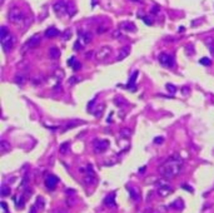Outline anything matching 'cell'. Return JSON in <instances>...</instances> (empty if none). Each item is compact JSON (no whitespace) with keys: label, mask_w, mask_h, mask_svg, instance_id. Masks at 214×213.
<instances>
[{"label":"cell","mask_w":214,"mask_h":213,"mask_svg":"<svg viewBox=\"0 0 214 213\" xmlns=\"http://www.w3.org/2000/svg\"><path fill=\"white\" fill-rule=\"evenodd\" d=\"M183 169V159L178 155H173L169 159H167L159 168L160 174L165 179H172L182 172Z\"/></svg>","instance_id":"1"},{"label":"cell","mask_w":214,"mask_h":213,"mask_svg":"<svg viewBox=\"0 0 214 213\" xmlns=\"http://www.w3.org/2000/svg\"><path fill=\"white\" fill-rule=\"evenodd\" d=\"M0 39H1V45L5 50H11L16 44V38L10 34L6 26L0 28Z\"/></svg>","instance_id":"2"},{"label":"cell","mask_w":214,"mask_h":213,"mask_svg":"<svg viewBox=\"0 0 214 213\" xmlns=\"http://www.w3.org/2000/svg\"><path fill=\"white\" fill-rule=\"evenodd\" d=\"M8 18H9V20L11 21L13 24L19 25V24H21L25 20V14H24V11L21 10L20 8L14 6V8L10 9V11L8 14Z\"/></svg>","instance_id":"3"},{"label":"cell","mask_w":214,"mask_h":213,"mask_svg":"<svg viewBox=\"0 0 214 213\" xmlns=\"http://www.w3.org/2000/svg\"><path fill=\"white\" fill-rule=\"evenodd\" d=\"M110 54H111V46H109V45L100 46L95 52V59L98 62H105L110 56Z\"/></svg>","instance_id":"4"},{"label":"cell","mask_w":214,"mask_h":213,"mask_svg":"<svg viewBox=\"0 0 214 213\" xmlns=\"http://www.w3.org/2000/svg\"><path fill=\"white\" fill-rule=\"evenodd\" d=\"M91 40V34L88 32H79L78 34V41L75 44V48H84L85 45H88Z\"/></svg>","instance_id":"5"},{"label":"cell","mask_w":214,"mask_h":213,"mask_svg":"<svg viewBox=\"0 0 214 213\" xmlns=\"http://www.w3.org/2000/svg\"><path fill=\"white\" fill-rule=\"evenodd\" d=\"M158 59H159V63L162 64L163 67H165V68H173L174 67V58L172 55L167 54V53L159 54Z\"/></svg>","instance_id":"6"},{"label":"cell","mask_w":214,"mask_h":213,"mask_svg":"<svg viewBox=\"0 0 214 213\" xmlns=\"http://www.w3.org/2000/svg\"><path fill=\"white\" fill-rule=\"evenodd\" d=\"M172 192H173V188L170 187L169 184L164 183V182H159L158 183V194L160 197L165 198V197H168L170 193H172Z\"/></svg>","instance_id":"7"},{"label":"cell","mask_w":214,"mask_h":213,"mask_svg":"<svg viewBox=\"0 0 214 213\" xmlns=\"http://www.w3.org/2000/svg\"><path fill=\"white\" fill-rule=\"evenodd\" d=\"M108 147H109V142L108 140H105V139H97L95 142H94V151H95V153H103V152H105L106 149H108Z\"/></svg>","instance_id":"8"},{"label":"cell","mask_w":214,"mask_h":213,"mask_svg":"<svg viewBox=\"0 0 214 213\" xmlns=\"http://www.w3.org/2000/svg\"><path fill=\"white\" fill-rule=\"evenodd\" d=\"M58 183H59V178L56 176H54V174L48 176L46 179H45V186H46L48 189H50V190L55 189V187L58 186Z\"/></svg>","instance_id":"9"},{"label":"cell","mask_w":214,"mask_h":213,"mask_svg":"<svg viewBox=\"0 0 214 213\" xmlns=\"http://www.w3.org/2000/svg\"><path fill=\"white\" fill-rule=\"evenodd\" d=\"M95 173H94V170H93V167L89 164L87 166V176L84 177V182L85 184H93L95 182Z\"/></svg>","instance_id":"10"},{"label":"cell","mask_w":214,"mask_h":213,"mask_svg":"<svg viewBox=\"0 0 214 213\" xmlns=\"http://www.w3.org/2000/svg\"><path fill=\"white\" fill-rule=\"evenodd\" d=\"M40 43H41V37H40L39 34H35V35H33L31 38L28 39L26 46H28V48H35V46L40 45Z\"/></svg>","instance_id":"11"},{"label":"cell","mask_w":214,"mask_h":213,"mask_svg":"<svg viewBox=\"0 0 214 213\" xmlns=\"http://www.w3.org/2000/svg\"><path fill=\"white\" fill-rule=\"evenodd\" d=\"M54 10L56 11V14H60V15L65 14L67 13V3L63 2V0H58V2H55Z\"/></svg>","instance_id":"12"},{"label":"cell","mask_w":214,"mask_h":213,"mask_svg":"<svg viewBox=\"0 0 214 213\" xmlns=\"http://www.w3.org/2000/svg\"><path fill=\"white\" fill-rule=\"evenodd\" d=\"M119 28L124 32H135L137 30V26H135L134 23H130V21H123V23H120Z\"/></svg>","instance_id":"13"},{"label":"cell","mask_w":214,"mask_h":213,"mask_svg":"<svg viewBox=\"0 0 214 213\" xmlns=\"http://www.w3.org/2000/svg\"><path fill=\"white\" fill-rule=\"evenodd\" d=\"M104 204L108 207H115V192H111L104 198Z\"/></svg>","instance_id":"14"},{"label":"cell","mask_w":214,"mask_h":213,"mask_svg":"<svg viewBox=\"0 0 214 213\" xmlns=\"http://www.w3.org/2000/svg\"><path fill=\"white\" fill-rule=\"evenodd\" d=\"M129 54H130V46H124V48H122V49H120V52H119V54H118V56H117V62L124 60Z\"/></svg>","instance_id":"15"},{"label":"cell","mask_w":214,"mask_h":213,"mask_svg":"<svg viewBox=\"0 0 214 213\" xmlns=\"http://www.w3.org/2000/svg\"><path fill=\"white\" fill-rule=\"evenodd\" d=\"M58 35H60V32L54 26L48 28V29L45 30V37L46 38H55V37H58Z\"/></svg>","instance_id":"16"},{"label":"cell","mask_w":214,"mask_h":213,"mask_svg":"<svg viewBox=\"0 0 214 213\" xmlns=\"http://www.w3.org/2000/svg\"><path fill=\"white\" fill-rule=\"evenodd\" d=\"M75 13H76V6H75V4H74L73 2L68 3V4H67V14H68L69 16H73V15H75Z\"/></svg>","instance_id":"17"},{"label":"cell","mask_w":214,"mask_h":213,"mask_svg":"<svg viewBox=\"0 0 214 213\" xmlns=\"http://www.w3.org/2000/svg\"><path fill=\"white\" fill-rule=\"evenodd\" d=\"M49 56H50L52 59H58L60 56V50L56 46H52L49 49Z\"/></svg>","instance_id":"18"},{"label":"cell","mask_w":214,"mask_h":213,"mask_svg":"<svg viewBox=\"0 0 214 213\" xmlns=\"http://www.w3.org/2000/svg\"><path fill=\"white\" fill-rule=\"evenodd\" d=\"M10 149H11V146L9 142H6V140L0 142V151H1V153H8V152H10Z\"/></svg>","instance_id":"19"},{"label":"cell","mask_w":214,"mask_h":213,"mask_svg":"<svg viewBox=\"0 0 214 213\" xmlns=\"http://www.w3.org/2000/svg\"><path fill=\"white\" fill-rule=\"evenodd\" d=\"M137 76H138V72H134L129 79V83H128V88H130L132 90H135V79H137Z\"/></svg>","instance_id":"20"},{"label":"cell","mask_w":214,"mask_h":213,"mask_svg":"<svg viewBox=\"0 0 214 213\" xmlns=\"http://www.w3.org/2000/svg\"><path fill=\"white\" fill-rule=\"evenodd\" d=\"M128 190H129L130 197H132V200H133V201H138V200H139V194H138V192L135 190L134 187L129 186V187H128Z\"/></svg>","instance_id":"21"},{"label":"cell","mask_w":214,"mask_h":213,"mask_svg":"<svg viewBox=\"0 0 214 213\" xmlns=\"http://www.w3.org/2000/svg\"><path fill=\"white\" fill-rule=\"evenodd\" d=\"M69 148H70V143L69 142H65V143H63L60 144V148H59V151L61 154H67L68 151H69Z\"/></svg>","instance_id":"22"},{"label":"cell","mask_w":214,"mask_h":213,"mask_svg":"<svg viewBox=\"0 0 214 213\" xmlns=\"http://www.w3.org/2000/svg\"><path fill=\"white\" fill-rule=\"evenodd\" d=\"M207 46H208L210 54L214 55V39H213V38H210V39L207 40Z\"/></svg>","instance_id":"23"},{"label":"cell","mask_w":214,"mask_h":213,"mask_svg":"<svg viewBox=\"0 0 214 213\" xmlns=\"http://www.w3.org/2000/svg\"><path fill=\"white\" fill-rule=\"evenodd\" d=\"M10 194V188L8 186H5V184H3L1 186V197H6Z\"/></svg>","instance_id":"24"},{"label":"cell","mask_w":214,"mask_h":213,"mask_svg":"<svg viewBox=\"0 0 214 213\" xmlns=\"http://www.w3.org/2000/svg\"><path fill=\"white\" fill-rule=\"evenodd\" d=\"M199 63H201L202 65H204V67H209L212 64V60L209 58H202L201 60H199Z\"/></svg>","instance_id":"25"},{"label":"cell","mask_w":214,"mask_h":213,"mask_svg":"<svg viewBox=\"0 0 214 213\" xmlns=\"http://www.w3.org/2000/svg\"><path fill=\"white\" fill-rule=\"evenodd\" d=\"M165 88H167V90L169 92V93H172V94H174L175 92H177V88H175V85H173V84H167L165 85Z\"/></svg>","instance_id":"26"},{"label":"cell","mask_w":214,"mask_h":213,"mask_svg":"<svg viewBox=\"0 0 214 213\" xmlns=\"http://www.w3.org/2000/svg\"><path fill=\"white\" fill-rule=\"evenodd\" d=\"M130 130L129 129H123L122 132H120V137L122 138H129L130 137Z\"/></svg>","instance_id":"27"},{"label":"cell","mask_w":214,"mask_h":213,"mask_svg":"<svg viewBox=\"0 0 214 213\" xmlns=\"http://www.w3.org/2000/svg\"><path fill=\"white\" fill-rule=\"evenodd\" d=\"M61 37H63V39H64V40H68V39L71 37V32H70L69 29H67L65 32L63 33V35H61Z\"/></svg>","instance_id":"28"},{"label":"cell","mask_w":214,"mask_h":213,"mask_svg":"<svg viewBox=\"0 0 214 213\" xmlns=\"http://www.w3.org/2000/svg\"><path fill=\"white\" fill-rule=\"evenodd\" d=\"M44 203H45V202H44V198H43V197H38V198H37V204H35V206L38 207V206L40 204L41 208H43V207H44Z\"/></svg>","instance_id":"29"},{"label":"cell","mask_w":214,"mask_h":213,"mask_svg":"<svg viewBox=\"0 0 214 213\" xmlns=\"http://www.w3.org/2000/svg\"><path fill=\"white\" fill-rule=\"evenodd\" d=\"M15 83L16 84H23L24 83V78L21 76V75H16L15 76Z\"/></svg>","instance_id":"30"},{"label":"cell","mask_w":214,"mask_h":213,"mask_svg":"<svg viewBox=\"0 0 214 213\" xmlns=\"http://www.w3.org/2000/svg\"><path fill=\"white\" fill-rule=\"evenodd\" d=\"M75 62H76V58H75V56H71V58L68 60V65H69V67H73Z\"/></svg>","instance_id":"31"},{"label":"cell","mask_w":214,"mask_h":213,"mask_svg":"<svg viewBox=\"0 0 214 213\" xmlns=\"http://www.w3.org/2000/svg\"><path fill=\"white\" fill-rule=\"evenodd\" d=\"M163 142H164V138H163V137H156V138L154 139V143H155V144H162Z\"/></svg>","instance_id":"32"},{"label":"cell","mask_w":214,"mask_h":213,"mask_svg":"<svg viewBox=\"0 0 214 213\" xmlns=\"http://www.w3.org/2000/svg\"><path fill=\"white\" fill-rule=\"evenodd\" d=\"M182 188L185 189V190H188V192H193V188H192L190 186H188V184H183Z\"/></svg>","instance_id":"33"},{"label":"cell","mask_w":214,"mask_h":213,"mask_svg":"<svg viewBox=\"0 0 214 213\" xmlns=\"http://www.w3.org/2000/svg\"><path fill=\"white\" fill-rule=\"evenodd\" d=\"M29 213H38V208H37V206H35V204H34V206H31Z\"/></svg>","instance_id":"34"},{"label":"cell","mask_w":214,"mask_h":213,"mask_svg":"<svg viewBox=\"0 0 214 213\" xmlns=\"http://www.w3.org/2000/svg\"><path fill=\"white\" fill-rule=\"evenodd\" d=\"M143 20H144L145 24H148V25L152 24V19H149V18H147V16H143Z\"/></svg>","instance_id":"35"},{"label":"cell","mask_w":214,"mask_h":213,"mask_svg":"<svg viewBox=\"0 0 214 213\" xmlns=\"http://www.w3.org/2000/svg\"><path fill=\"white\" fill-rule=\"evenodd\" d=\"M1 207H3V209H4L5 212H8V204H6L5 202H1Z\"/></svg>","instance_id":"36"},{"label":"cell","mask_w":214,"mask_h":213,"mask_svg":"<svg viewBox=\"0 0 214 213\" xmlns=\"http://www.w3.org/2000/svg\"><path fill=\"white\" fill-rule=\"evenodd\" d=\"M94 103H95V99H93V100H91V102L89 103V105H88V108H91V106H93V105H94Z\"/></svg>","instance_id":"37"},{"label":"cell","mask_w":214,"mask_h":213,"mask_svg":"<svg viewBox=\"0 0 214 213\" xmlns=\"http://www.w3.org/2000/svg\"><path fill=\"white\" fill-rule=\"evenodd\" d=\"M75 80H78V79H76V78H71V79L69 80V83H71V84H74V83H76Z\"/></svg>","instance_id":"38"}]
</instances>
